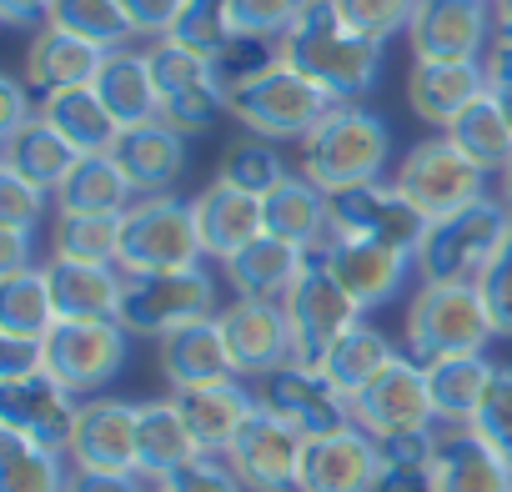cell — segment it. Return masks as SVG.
<instances>
[{
    "mask_svg": "<svg viewBox=\"0 0 512 492\" xmlns=\"http://www.w3.org/2000/svg\"><path fill=\"white\" fill-rule=\"evenodd\" d=\"M96 96L106 101V111L126 126H146L161 116V91H156V76H151V61L146 51H106L101 71H96Z\"/></svg>",
    "mask_w": 512,
    "mask_h": 492,
    "instance_id": "4dcf8cb0",
    "label": "cell"
},
{
    "mask_svg": "<svg viewBox=\"0 0 512 492\" xmlns=\"http://www.w3.org/2000/svg\"><path fill=\"white\" fill-rule=\"evenodd\" d=\"M302 432H292L282 417H272L267 407H256L241 432L231 437V447L221 452L226 467L241 477L246 492H297V467H302Z\"/></svg>",
    "mask_w": 512,
    "mask_h": 492,
    "instance_id": "7c38bea8",
    "label": "cell"
},
{
    "mask_svg": "<svg viewBox=\"0 0 512 492\" xmlns=\"http://www.w3.org/2000/svg\"><path fill=\"white\" fill-rule=\"evenodd\" d=\"M392 181L402 186V196H407L427 221H442V216H452V211H462V206H472V201L487 196V191H482L487 171H482L467 151H457L452 136H427V141H417V146L402 156V166H397Z\"/></svg>",
    "mask_w": 512,
    "mask_h": 492,
    "instance_id": "ba28073f",
    "label": "cell"
},
{
    "mask_svg": "<svg viewBox=\"0 0 512 492\" xmlns=\"http://www.w3.org/2000/svg\"><path fill=\"white\" fill-rule=\"evenodd\" d=\"M332 236L382 241L417 257V246L427 236V216L402 196L397 181H367V186L332 191Z\"/></svg>",
    "mask_w": 512,
    "mask_h": 492,
    "instance_id": "8fae6325",
    "label": "cell"
},
{
    "mask_svg": "<svg viewBox=\"0 0 512 492\" xmlns=\"http://www.w3.org/2000/svg\"><path fill=\"white\" fill-rule=\"evenodd\" d=\"M332 106H337V101H332L317 81H307L292 61L267 66L262 76L246 81V86L226 101V111L241 121V131L262 136V141H277V146H282V141H307Z\"/></svg>",
    "mask_w": 512,
    "mask_h": 492,
    "instance_id": "5b68a950",
    "label": "cell"
},
{
    "mask_svg": "<svg viewBox=\"0 0 512 492\" xmlns=\"http://www.w3.org/2000/svg\"><path fill=\"white\" fill-rule=\"evenodd\" d=\"M41 116L81 151V156H111L121 141V121L106 111V101L96 96V86H66L41 96Z\"/></svg>",
    "mask_w": 512,
    "mask_h": 492,
    "instance_id": "1f68e13d",
    "label": "cell"
},
{
    "mask_svg": "<svg viewBox=\"0 0 512 492\" xmlns=\"http://www.w3.org/2000/svg\"><path fill=\"white\" fill-rule=\"evenodd\" d=\"M287 322H292V352H297V362H307V367H317L327 352H332V342L337 337H347L357 322H362V312H357V302L342 292V282L327 272V262L312 252V262H307V272L297 277V287L287 292Z\"/></svg>",
    "mask_w": 512,
    "mask_h": 492,
    "instance_id": "9c48e42d",
    "label": "cell"
},
{
    "mask_svg": "<svg viewBox=\"0 0 512 492\" xmlns=\"http://www.w3.org/2000/svg\"><path fill=\"white\" fill-rule=\"evenodd\" d=\"M121 11L131 21L136 36H151V41H166L176 16L186 11V0H121Z\"/></svg>",
    "mask_w": 512,
    "mask_h": 492,
    "instance_id": "db71d44e",
    "label": "cell"
},
{
    "mask_svg": "<svg viewBox=\"0 0 512 492\" xmlns=\"http://www.w3.org/2000/svg\"><path fill=\"white\" fill-rule=\"evenodd\" d=\"M66 482H71L66 452L0 432V492H66Z\"/></svg>",
    "mask_w": 512,
    "mask_h": 492,
    "instance_id": "ab89813d",
    "label": "cell"
},
{
    "mask_svg": "<svg viewBox=\"0 0 512 492\" xmlns=\"http://www.w3.org/2000/svg\"><path fill=\"white\" fill-rule=\"evenodd\" d=\"M482 66H487V81H492V91L512 86V36H492V46H487Z\"/></svg>",
    "mask_w": 512,
    "mask_h": 492,
    "instance_id": "91938a15",
    "label": "cell"
},
{
    "mask_svg": "<svg viewBox=\"0 0 512 492\" xmlns=\"http://www.w3.org/2000/svg\"><path fill=\"white\" fill-rule=\"evenodd\" d=\"M432 492H512V467L472 427H447L432 452Z\"/></svg>",
    "mask_w": 512,
    "mask_h": 492,
    "instance_id": "484cf974",
    "label": "cell"
},
{
    "mask_svg": "<svg viewBox=\"0 0 512 492\" xmlns=\"http://www.w3.org/2000/svg\"><path fill=\"white\" fill-rule=\"evenodd\" d=\"M126 347H131V332L116 317L111 322H56V332L46 337V372L76 397H86L121 377Z\"/></svg>",
    "mask_w": 512,
    "mask_h": 492,
    "instance_id": "30bf717a",
    "label": "cell"
},
{
    "mask_svg": "<svg viewBox=\"0 0 512 492\" xmlns=\"http://www.w3.org/2000/svg\"><path fill=\"white\" fill-rule=\"evenodd\" d=\"M282 61V41H262V36H231L216 56H211V81L216 91L231 101L246 81H256L267 66Z\"/></svg>",
    "mask_w": 512,
    "mask_h": 492,
    "instance_id": "f6af8a7d",
    "label": "cell"
},
{
    "mask_svg": "<svg viewBox=\"0 0 512 492\" xmlns=\"http://www.w3.org/2000/svg\"><path fill=\"white\" fill-rule=\"evenodd\" d=\"M31 86L26 81H16V76H0V141L6 136H16L26 121H36L41 111L31 106V96H26Z\"/></svg>",
    "mask_w": 512,
    "mask_h": 492,
    "instance_id": "9f6ffc18",
    "label": "cell"
},
{
    "mask_svg": "<svg viewBox=\"0 0 512 492\" xmlns=\"http://www.w3.org/2000/svg\"><path fill=\"white\" fill-rule=\"evenodd\" d=\"M231 36H236L231 0H186V11L176 16V26H171L166 41H181V46H191L201 56H216Z\"/></svg>",
    "mask_w": 512,
    "mask_h": 492,
    "instance_id": "bcb514c9",
    "label": "cell"
},
{
    "mask_svg": "<svg viewBox=\"0 0 512 492\" xmlns=\"http://www.w3.org/2000/svg\"><path fill=\"white\" fill-rule=\"evenodd\" d=\"M492 21H497V36H512V0H492Z\"/></svg>",
    "mask_w": 512,
    "mask_h": 492,
    "instance_id": "6125c7cd",
    "label": "cell"
},
{
    "mask_svg": "<svg viewBox=\"0 0 512 492\" xmlns=\"http://www.w3.org/2000/svg\"><path fill=\"white\" fill-rule=\"evenodd\" d=\"M106 51L61 31V26H41L36 41L26 46V86L36 96H51V91H66V86H91L96 71H101Z\"/></svg>",
    "mask_w": 512,
    "mask_h": 492,
    "instance_id": "f1b7e54d",
    "label": "cell"
},
{
    "mask_svg": "<svg viewBox=\"0 0 512 492\" xmlns=\"http://www.w3.org/2000/svg\"><path fill=\"white\" fill-rule=\"evenodd\" d=\"M377 447H382V467H377L372 492H432V452H437L432 427L382 437Z\"/></svg>",
    "mask_w": 512,
    "mask_h": 492,
    "instance_id": "60d3db41",
    "label": "cell"
},
{
    "mask_svg": "<svg viewBox=\"0 0 512 492\" xmlns=\"http://www.w3.org/2000/svg\"><path fill=\"white\" fill-rule=\"evenodd\" d=\"M307 262H312L307 246H292V241L262 231L251 246H241V252L221 267H226V282H231L236 297H246V302H287V292L297 287Z\"/></svg>",
    "mask_w": 512,
    "mask_h": 492,
    "instance_id": "7402d4cb",
    "label": "cell"
},
{
    "mask_svg": "<svg viewBox=\"0 0 512 492\" xmlns=\"http://www.w3.org/2000/svg\"><path fill=\"white\" fill-rule=\"evenodd\" d=\"M317 257L342 282V292L357 302V312L387 307L417 262L412 252H397V246H382V241H357V236H327V246Z\"/></svg>",
    "mask_w": 512,
    "mask_h": 492,
    "instance_id": "e0dca14e",
    "label": "cell"
},
{
    "mask_svg": "<svg viewBox=\"0 0 512 492\" xmlns=\"http://www.w3.org/2000/svg\"><path fill=\"white\" fill-rule=\"evenodd\" d=\"M497 337L477 282H422L407 302V352L427 367L442 357H472Z\"/></svg>",
    "mask_w": 512,
    "mask_h": 492,
    "instance_id": "3957f363",
    "label": "cell"
},
{
    "mask_svg": "<svg viewBox=\"0 0 512 492\" xmlns=\"http://www.w3.org/2000/svg\"><path fill=\"white\" fill-rule=\"evenodd\" d=\"M76 161H81V151H76L46 116L26 121L16 136L0 141V166L21 171L26 181H36V186H46V191H56V186L76 171Z\"/></svg>",
    "mask_w": 512,
    "mask_h": 492,
    "instance_id": "836d02e7",
    "label": "cell"
},
{
    "mask_svg": "<svg viewBox=\"0 0 512 492\" xmlns=\"http://www.w3.org/2000/svg\"><path fill=\"white\" fill-rule=\"evenodd\" d=\"M41 211H46V186L26 181V176L11 171V166H0V226L31 231V226L41 221Z\"/></svg>",
    "mask_w": 512,
    "mask_h": 492,
    "instance_id": "816d5d0a",
    "label": "cell"
},
{
    "mask_svg": "<svg viewBox=\"0 0 512 492\" xmlns=\"http://www.w3.org/2000/svg\"><path fill=\"white\" fill-rule=\"evenodd\" d=\"M201 231L196 211L181 196H136L121 216V272L151 277V272H186L201 267Z\"/></svg>",
    "mask_w": 512,
    "mask_h": 492,
    "instance_id": "8992f818",
    "label": "cell"
},
{
    "mask_svg": "<svg viewBox=\"0 0 512 492\" xmlns=\"http://www.w3.org/2000/svg\"><path fill=\"white\" fill-rule=\"evenodd\" d=\"M477 287H482V302H487V312H492L497 337L512 342V236L502 241V252L492 257V267L482 272Z\"/></svg>",
    "mask_w": 512,
    "mask_h": 492,
    "instance_id": "f5cc1de1",
    "label": "cell"
},
{
    "mask_svg": "<svg viewBox=\"0 0 512 492\" xmlns=\"http://www.w3.org/2000/svg\"><path fill=\"white\" fill-rule=\"evenodd\" d=\"M46 372V342L36 337H0V382H21Z\"/></svg>",
    "mask_w": 512,
    "mask_h": 492,
    "instance_id": "11a10c76",
    "label": "cell"
},
{
    "mask_svg": "<svg viewBox=\"0 0 512 492\" xmlns=\"http://www.w3.org/2000/svg\"><path fill=\"white\" fill-rule=\"evenodd\" d=\"M332 6H337V16H342L357 36L387 46L392 36H402V31L412 26V16H417L422 0H332Z\"/></svg>",
    "mask_w": 512,
    "mask_h": 492,
    "instance_id": "c3c4849f",
    "label": "cell"
},
{
    "mask_svg": "<svg viewBox=\"0 0 512 492\" xmlns=\"http://www.w3.org/2000/svg\"><path fill=\"white\" fill-rule=\"evenodd\" d=\"M171 397H176V407H181L196 447L201 452H216V457L231 447V437L241 432V422L262 407V402H256V392L241 387V377H226V382H211V387H186V392H171Z\"/></svg>",
    "mask_w": 512,
    "mask_h": 492,
    "instance_id": "83f0119b",
    "label": "cell"
},
{
    "mask_svg": "<svg viewBox=\"0 0 512 492\" xmlns=\"http://www.w3.org/2000/svg\"><path fill=\"white\" fill-rule=\"evenodd\" d=\"M146 477V472H141ZM151 482V492H246L241 487V477L226 467V457H216V452H201V457H191L186 467H176V472H161V477H146Z\"/></svg>",
    "mask_w": 512,
    "mask_h": 492,
    "instance_id": "f907efd6",
    "label": "cell"
},
{
    "mask_svg": "<svg viewBox=\"0 0 512 492\" xmlns=\"http://www.w3.org/2000/svg\"><path fill=\"white\" fill-rule=\"evenodd\" d=\"M352 422H357L362 432H372L377 442H382V437H397V432L437 427L432 392H427V367H422L417 357H397L377 382H367V387L352 397Z\"/></svg>",
    "mask_w": 512,
    "mask_h": 492,
    "instance_id": "9a60e30c",
    "label": "cell"
},
{
    "mask_svg": "<svg viewBox=\"0 0 512 492\" xmlns=\"http://www.w3.org/2000/svg\"><path fill=\"white\" fill-rule=\"evenodd\" d=\"M76 422H81V397L61 387L51 372L0 382V432H16L51 452H71Z\"/></svg>",
    "mask_w": 512,
    "mask_h": 492,
    "instance_id": "4fadbf2b",
    "label": "cell"
},
{
    "mask_svg": "<svg viewBox=\"0 0 512 492\" xmlns=\"http://www.w3.org/2000/svg\"><path fill=\"white\" fill-rule=\"evenodd\" d=\"M46 26H61L101 51H121L136 31L121 11V0H51V11H46Z\"/></svg>",
    "mask_w": 512,
    "mask_h": 492,
    "instance_id": "7bdbcfd3",
    "label": "cell"
},
{
    "mask_svg": "<svg viewBox=\"0 0 512 492\" xmlns=\"http://www.w3.org/2000/svg\"><path fill=\"white\" fill-rule=\"evenodd\" d=\"M497 367L472 352V357H442V362H427V392H432V412L442 427H467L492 387Z\"/></svg>",
    "mask_w": 512,
    "mask_h": 492,
    "instance_id": "e575fe53",
    "label": "cell"
},
{
    "mask_svg": "<svg viewBox=\"0 0 512 492\" xmlns=\"http://www.w3.org/2000/svg\"><path fill=\"white\" fill-rule=\"evenodd\" d=\"M382 467V447L372 432L337 427L327 437L302 442V467H297V492H372Z\"/></svg>",
    "mask_w": 512,
    "mask_h": 492,
    "instance_id": "d6986e66",
    "label": "cell"
},
{
    "mask_svg": "<svg viewBox=\"0 0 512 492\" xmlns=\"http://www.w3.org/2000/svg\"><path fill=\"white\" fill-rule=\"evenodd\" d=\"M31 272V231L21 226H0V282Z\"/></svg>",
    "mask_w": 512,
    "mask_h": 492,
    "instance_id": "680465c9",
    "label": "cell"
},
{
    "mask_svg": "<svg viewBox=\"0 0 512 492\" xmlns=\"http://www.w3.org/2000/svg\"><path fill=\"white\" fill-rule=\"evenodd\" d=\"M442 136H452V146L467 151L482 171H507L512 166V121L502 116V106H497L492 91L477 96Z\"/></svg>",
    "mask_w": 512,
    "mask_h": 492,
    "instance_id": "f35d334b",
    "label": "cell"
},
{
    "mask_svg": "<svg viewBox=\"0 0 512 492\" xmlns=\"http://www.w3.org/2000/svg\"><path fill=\"white\" fill-rule=\"evenodd\" d=\"M111 156L126 171V181H131L136 196H166L181 181V171H186V136L171 131L166 121L126 126Z\"/></svg>",
    "mask_w": 512,
    "mask_h": 492,
    "instance_id": "d4e9b609",
    "label": "cell"
},
{
    "mask_svg": "<svg viewBox=\"0 0 512 492\" xmlns=\"http://www.w3.org/2000/svg\"><path fill=\"white\" fill-rule=\"evenodd\" d=\"M262 216H267V236H282L307 252H322L332 236V196L307 181V176H287L282 186H272L262 196Z\"/></svg>",
    "mask_w": 512,
    "mask_h": 492,
    "instance_id": "f546056e",
    "label": "cell"
},
{
    "mask_svg": "<svg viewBox=\"0 0 512 492\" xmlns=\"http://www.w3.org/2000/svg\"><path fill=\"white\" fill-rule=\"evenodd\" d=\"M467 427L512 467V367H497V377H492V387H487V397H482V407Z\"/></svg>",
    "mask_w": 512,
    "mask_h": 492,
    "instance_id": "681fc988",
    "label": "cell"
},
{
    "mask_svg": "<svg viewBox=\"0 0 512 492\" xmlns=\"http://www.w3.org/2000/svg\"><path fill=\"white\" fill-rule=\"evenodd\" d=\"M136 201L126 171L116 166V156H81L76 171L56 186V206L61 216H121Z\"/></svg>",
    "mask_w": 512,
    "mask_h": 492,
    "instance_id": "d590c367",
    "label": "cell"
},
{
    "mask_svg": "<svg viewBox=\"0 0 512 492\" xmlns=\"http://www.w3.org/2000/svg\"><path fill=\"white\" fill-rule=\"evenodd\" d=\"M492 31V0H422L407 26V46L412 61H482Z\"/></svg>",
    "mask_w": 512,
    "mask_h": 492,
    "instance_id": "2e32d148",
    "label": "cell"
},
{
    "mask_svg": "<svg viewBox=\"0 0 512 492\" xmlns=\"http://www.w3.org/2000/svg\"><path fill=\"white\" fill-rule=\"evenodd\" d=\"M387 161H392V131L377 111L357 101H337L322 116V126L302 141V176L317 181L327 196L382 181Z\"/></svg>",
    "mask_w": 512,
    "mask_h": 492,
    "instance_id": "7a4b0ae2",
    "label": "cell"
},
{
    "mask_svg": "<svg viewBox=\"0 0 512 492\" xmlns=\"http://www.w3.org/2000/svg\"><path fill=\"white\" fill-rule=\"evenodd\" d=\"M121 216H126V211H121ZM121 216H56L51 257L116 267V262H121Z\"/></svg>",
    "mask_w": 512,
    "mask_h": 492,
    "instance_id": "b9f144b4",
    "label": "cell"
},
{
    "mask_svg": "<svg viewBox=\"0 0 512 492\" xmlns=\"http://www.w3.org/2000/svg\"><path fill=\"white\" fill-rule=\"evenodd\" d=\"M46 277H51V297H56L61 322H111V317H121V292H126L121 267L51 257Z\"/></svg>",
    "mask_w": 512,
    "mask_h": 492,
    "instance_id": "4316f807",
    "label": "cell"
},
{
    "mask_svg": "<svg viewBox=\"0 0 512 492\" xmlns=\"http://www.w3.org/2000/svg\"><path fill=\"white\" fill-rule=\"evenodd\" d=\"M216 322H221V337H226L236 377H272L277 367L297 362L292 322H287L282 302H246V297H236L226 312H216Z\"/></svg>",
    "mask_w": 512,
    "mask_h": 492,
    "instance_id": "ac0fdd59",
    "label": "cell"
},
{
    "mask_svg": "<svg viewBox=\"0 0 512 492\" xmlns=\"http://www.w3.org/2000/svg\"><path fill=\"white\" fill-rule=\"evenodd\" d=\"M502 206H507V211H512V166H507V171H502Z\"/></svg>",
    "mask_w": 512,
    "mask_h": 492,
    "instance_id": "e7e4bbea",
    "label": "cell"
},
{
    "mask_svg": "<svg viewBox=\"0 0 512 492\" xmlns=\"http://www.w3.org/2000/svg\"><path fill=\"white\" fill-rule=\"evenodd\" d=\"M397 357H402V352H397V347H392L377 327L357 322L347 337H337V342H332V352H327L317 367H322V377H327V382H332L347 402H352V397H357L367 382H377V377H382Z\"/></svg>",
    "mask_w": 512,
    "mask_h": 492,
    "instance_id": "8d00e7d4",
    "label": "cell"
},
{
    "mask_svg": "<svg viewBox=\"0 0 512 492\" xmlns=\"http://www.w3.org/2000/svg\"><path fill=\"white\" fill-rule=\"evenodd\" d=\"M56 322H61V312H56L46 267H31L21 277L0 282V337H36V342H46L56 332Z\"/></svg>",
    "mask_w": 512,
    "mask_h": 492,
    "instance_id": "74e56055",
    "label": "cell"
},
{
    "mask_svg": "<svg viewBox=\"0 0 512 492\" xmlns=\"http://www.w3.org/2000/svg\"><path fill=\"white\" fill-rule=\"evenodd\" d=\"M216 317V282L201 267L186 272H151V277H126L121 292V327L131 337H166L176 327Z\"/></svg>",
    "mask_w": 512,
    "mask_h": 492,
    "instance_id": "52a82bcc",
    "label": "cell"
},
{
    "mask_svg": "<svg viewBox=\"0 0 512 492\" xmlns=\"http://www.w3.org/2000/svg\"><path fill=\"white\" fill-rule=\"evenodd\" d=\"M292 171L277 151V141H262V136H246V141H231L221 166H216V181L246 191V196H267L272 186H282Z\"/></svg>",
    "mask_w": 512,
    "mask_h": 492,
    "instance_id": "ee69618b",
    "label": "cell"
},
{
    "mask_svg": "<svg viewBox=\"0 0 512 492\" xmlns=\"http://www.w3.org/2000/svg\"><path fill=\"white\" fill-rule=\"evenodd\" d=\"M46 11H51V0H0V21L6 26H36L46 21Z\"/></svg>",
    "mask_w": 512,
    "mask_h": 492,
    "instance_id": "94428289",
    "label": "cell"
},
{
    "mask_svg": "<svg viewBox=\"0 0 512 492\" xmlns=\"http://www.w3.org/2000/svg\"><path fill=\"white\" fill-rule=\"evenodd\" d=\"M282 61H292L332 101H352V96L372 91V81L382 71V41L357 36L337 16L332 0H317V6L292 26V36L282 41Z\"/></svg>",
    "mask_w": 512,
    "mask_h": 492,
    "instance_id": "6da1fadb",
    "label": "cell"
},
{
    "mask_svg": "<svg viewBox=\"0 0 512 492\" xmlns=\"http://www.w3.org/2000/svg\"><path fill=\"white\" fill-rule=\"evenodd\" d=\"M71 467L91 472H141L136 457V402L121 397H91L81 402V422L71 437Z\"/></svg>",
    "mask_w": 512,
    "mask_h": 492,
    "instance_id": "ffe728a7",
    "label": "cell"
},
{
    "mask_svg": "<svg viewBox=\"0 0 512 492\" xmlns=\"http://www.w3.org/2000/svg\"><path fill=\"white\" fill-rule=\"evenodd\" d=\"M317 6V0H231V26L236 36H262V41H287L292 26Z\"/></svg>",
    "mask_w": 512,
    "mask_h": 492,
    "instance_id": "7dc6e473",
    "label": "cell"
},
{
    "mask_svg": "<svg viewBox=\"0 0 512 492\" xmlns=\"http://www.w3.org/2000/svg\"><path fill=\"white\" fill-rule=\"evenodd\" d=\"M256 402L302 437H327L337 427H352V402L322 377V367H307V362H287L272 377H262Z\"/></svg>",
    "mask_w": 512,
    "mask_h": 492,
    "instance_id": "5bb4252c",
    "label": "cell"
},
{
    "mask_svg": "<svg viewBox=\"0 0 512 492\" xmlns=\"http://www.w3.org/2000/svg\"><path fill=\"white\" fill-rule=\"evenodd\" d=\"M487 66L482 61H412L407 71V106L417 111V121L447 131L477 96H487Z\"/></svg>",
    "mask_w": 512,
    "mask_h": 492,
    "instance_id": "44dd1931",
    "label": "cell"
},
{
    "mask_svg": "<svg viewBox=\"0 0 512 492\" xmlns=\"http://www.w3.org/2000/svg\"><path fill=\"white\" fill-rule=\"evenodd\" d=\"M136 457H141V472L146 477H161V472H176L186 467L191 457H201L176 397H151V402H136Z\"/></svg>",
    "mask_w": 512,
    "mask_h": 492,
    "instance_id": "d6a6232c",
    "label": "cell"
},
{
    "mask_svg": "<svg viewBox=\"0 0 512 492\" xmlns=\"http://www.w3.org/2000/svg\"><path fill=\"white\" fill-rule=\"evenodd\" d=\"M492 96H497V106H502V116L512 121V86H502V91H492Z\"/></svg>",
    "mask_w": 512,
    "mask_h": 492,
    "instance_id": "be15d7a7",
    "label": "cell"
},
{
    "mask_svg": "<svg viewBox=\"0 0 512 492\" xmlns=\"http://www.w3.org/2000/svg\"><path fill=\"white\" fill-rule=\"evenodd\" d=\"M66 492H151V482L141 472H91V467H71Z\"/></svg>",
    "mask_w": 512,
    "mask_h": 492,
    "instance_id": "6f0895ef",
    "label": "cell"
},
{
    "mask_svg": "<svg viewBox=\"0 0 512 492\" xmlns=\"http://www.w3.org/2000/svg\"><path fill=\"white\" fill-rule=\"evenodd\" d=\"M507 236H512V211L482 196L442 221H427V236L417 246V272L422 282H482Z\"/></svg>",
    "mask_w": 512,
    "mask_h": 492,
    "instance_id": "277c9868",
    "label": "cell"
},
{
    "mask_svg": "<svg viewBox=\"0 0 512 492\" xmlns=\"http://www.w3.org/2000/svg\"><path fill=\"white\" fill-rule=\"evenodd\" d=\"M156 367H161V377H166V387H171V392L211 387V382L236 377V367H231V352H226V337H221V322H216V317L166 332V337L156 342Z\"/></svg>",
    "mask_w": 512,
    "mask_h": 492,
    "instance_id": "603a6c76",
    "label": "cell"
},
{
    "mask_svg": "<svg viewBox=\"0 0 512 492\" xmlns=\"http://www.w3.org/2000/svg\"><path fill=\"white\" fill-rule=\"evenodd\" d=\"M196 231H201V252L216 257V262H231L241 246H251L256 236L267 231V216H262V196H246L226 181H211L196 201Z\"/></svg>",
    "mask_w": 512,
    "mask_h": 492,
    "instance_id": "cb8c5ba5",
    "label": "cell"
}]
</instances>
